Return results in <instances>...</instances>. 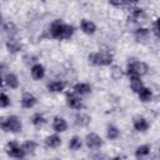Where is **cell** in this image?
Masks as SVG:
<instances>
[{
    "label": "cell",
    "mask_w": 160,
    "mask_h": 160,
    "mask_svg": "<svg viewBox=\"0 0 160 160\" xmlns=\"http://www.w3.org/2000/svg\"><path fill=\"white\" fill-rule=\"evenodd\" d=\"M105 135H106V139L110 140V141H115L118 140L120 136H121V131L120 129L114 125V124H109L106 126V130H105Z\"/></svg>",
    "instance_id": "603a6c76"
},
{
    "label": "cell",
    "mask_w": 160,
    "mask_h": 160,
    "mask_svg": "<svg viewBox=\"0 0 160 160\" xmlns=\"http://www.w3.org/2000/svg\"><path fill=\"white\" fill-rule=\"evenodd\" d=\"M111 6H115L118 9H121V10H130L134 5H136V2H130V1H110L109 2Z\"/></svg>",
    "instance_id": "f1b7e54d"
},
{
    "label": "cell",
    "mask_w": 160,
    "mask_h": 160,
    "mask_svg": "<svg viewBox=\"0 0 160 160\" xmlns=\"http://www.w3.org/2000/svg\"><path fill=\"white\" fill-rule=\"evenodd\" d=\"M0 130L10 134H19L22 131V120L18 115L0 116Z\"/></svg>",
    "instance_id": "3957f363"
},
{
    "label": "cell",
    "mask_w": 160,
    "mask_h": 160,
    "mask_svg": "<svg viewBox=\"0 0 160 160\" xmlns=\"http://www.w3.org/2000/svg\"><path fill=\"white\" fill-rule=\"evenodd\" d=\"M131 124H132L134 130H135L136 132H141V134L148 132L149 129H150V126H151V124H150V121L148 120V118H145L144 115H140V114L132 116Z\"/></svg>",
    "instance_id": "ba28073f"
},
{
    "label": "cell",
    "mask_w": 160,
    "mask_h": 160,
    "mask_svg": "<svg viewBox=\"0 0 160 160\" xmlns=\"http://www.w3.org/2000/svg\"><path fill=\"white\" fill-rule=\"evenodd\" d=\"M4 150H5V154H6L9 158L15 159V160H22V159H25V156H26L25 152H24V150H22V148H21V144H19V142L15 141V140L8 141V142L5 144Z\"/></svg>",
    "instance_id": "5b68a950"
},
{
    "label": "cell",
    "mask_w": 160,
    "mask_h": 160,
    "mask_svg": "<svg viewBox=\"0 0 160 160\" xmlns=\"http://www.w3.org/2000/svg\"><path fill=\"white\" fill-rule=\"evenodd\" d=\"M62 144V139L60 134H50L44 139V146L46 149H58Z\"/></svg>",
    "instance_id": "9a60e30c"
},
{
    "label": "cell",
    "mask_w": 160,
    "mask_h": 160,
    "mask_svg": "<svg viewBox=\"0 0 160 160\" xmlns=\"http://www.w3.org/2000/svg\"><path fill=\"white\" fill-rule=\"evenodd\" d=\"M151 150H152V146L151 144H140L135 148L134 150V156L136 160H145L150 156L151 154Z\"/></svg>",
    "instance_id": "4fadbf2b"
},
{
    "label": "cell",
    "mask_w": 160,
    "mask_h": 160,
    "mask_svg": "<svg viewBox=\"0 0 160 160\" xmlns=\"http://www.w3.org/2000/svg\"><path fill=\"white\" fill-rule=\"evenodd\" d=\"M30 122L32 126L35 128H41L44 126L45 124H48V119L45 118L44 114L41 112H34L31 116H30Z\"/></svg>",
    "instance_id": "d4e9b609"
},
{
    "label": "cell",
    "mask_w": 160,
    "mask_h": 160,
    "mask_svg": "<svg viewBox=\"0 0 160 160\" xmlns=\"http://www.w3.org/2000/svg\"><path fill=\"white\" fill-rule=\"evenodd\" d=\"M72 91L79 95V96H86L89 94H91L92 91V86L89 84V82H85V81H79V82H75L74 86H72Z\"/></svg>",
    "instance_id": "e0dca14e"
},
{
    "label": "cell",
    "mask_w": 160,
    "mask_h": 160,
    "mask_svg": "<svg viewBox=\"0 0 160 160\" xmlns=\"http://www.w3.org/2000/svg\"><path fill=\"white\" fill-rule=\"evenodd\" d=\"M65 88H66V82L62 80H51L46 84L48 91L52 94H60L65 90Z\"/></svg>",
    "instance_id": "44dd1931"
},
{
    "label": "cell",
    "mask_w": 160,
    "mask_h": 160,
    "mask_svg": "<svg viewBox=\"0 0 160 160\" xmlns=\"http://www.w3.org/2000/svg\"><path fill=\"white\" fill-rule=\"evenodd\" d=\"M146 18V14H145V10L139 6L138 4L134 5L130 10H129V15H128V21H130L131 24H136L140 26V24L145 20Z\"/></svg>",
    "instance_id": "9c48e42d"
},
{
    "label": "cell",
    "mask_w": 160,
    "mask_h": 160,
    "mask_svg": "<svg viewBox=\"0 0 160 160\" xmlns=\"http://www.w3.org/2000/svg\"><path fill=\"white\" fill-rule=\"evenodd\" d=\"M129 86H130V90L134 92V94H138L144 86V81L141 78H136V76H132V78H129Z\"/></svg>",
    "instance_id": "484cf974"
},
{
    "label": "cell",
    "mask_w": 160,
    "mask_h": 160,
    "mask_svg": "<svg viewBox=\"0 0 160 160\" xmlns=\"http://www.w3.org/2000/svg\"><path fill=\"white\" fill-rule=\"evenodd\" d=\"M10 105H11V99H10V96H9L6 92L0 91V108H1V109H6V108H9Z\"/></svg>",
    "instance_id": "f546056e"
},
{
    "label": "cell",
    "mask_w": 160,
    "mask_h": 160,
    "mask_svg": "<svg viewBox=\"0 0 160 160\" xmlns=\"http://www.w3.org/2000/svg\"><path fill=\"white\" fill-rule=\"evenodd\" d=\"M136 95H138L139 101H140V102H144V104L151 102V101L154 100V91H152L150 88H148V86H144Z\"/></svg>",
    "instance_id": "7402d4cb"
},
{
    "label": "cell",
    "mask_w": 160,
    "mask_h": 160,
    "mask_svg": "<svg viewBox=\"0 0 160 160\" xmlns=\"http://www.w3.org/2000/svg\"><path fill=\"white\" fill-rule=\"evenodd\" d=\"M4 84L9 89H11V90H16L20 86V80H19V78H18V75L15 72H11L10 71V72H6L5 74V76H4Z\"/></svg>",
    "instance_id": "ffe728a7"
},
{
    "label": "cell",
    "mask_w": 160,
    "mask_h": 160,
    "mask_svg": "<svg viewBox=\"0 0 160 160\" xmlns=\"http://www.w3.org/2000/svg\"><path fill=\"white\" fill-rule=\"evenodd\" d=\"M74 124L78 128H88L91 124V116L86 112L82 111H78L74 115Z\"/></svg>",
    "instance_id": "ac0fdd59"
},
{
    "label": "cell",
    "mask_w": 160,
    "mask_h": 160,
    "mask_svg": "<svg viewBox=\"0 0 160 160\" xmlns=\"http://www.w3.org/2000/svg\"><path fill=\"white\" fill-rule=\"evenodd\" d=\"M150 68L148 65V62L142 61V60H132L130 62H128L126 65V69L124 70L125 71V75L128 78H132V76H136V78H141L148 75Z\"/></svg>",
    "instance_id": "277c9868"
},
{
    "label": "cell",
    "mask_w": 160,
    "mask_h": 160,
    "mask_svg": "<svg viewBox=\"0 0 160 160\" xmlns=\"http://www.w3.org/2000/svg\"><path fill=\"white\" fill-rule=\"evenodd\" d=\"M38 146H39V144L35 140H26L21 144V148H22L25 155H34L38 150Z\"/></svg>",
    "instance_id": "4316f807"
},
{
    "label": "cell",
    "mask_w": 160,
    "mask_h": 160,
    "mask_svg": "<svg viewBox=\"0 0 160 160\" xmlns=\"http://www.w3.org/2000/svg\"><path fill=\"white\" fill-rule=\"evenodd\" d=\"M22 160H25V159H22Z\"/></svg>",
    "instance_id": "8d00e7d4"
},
{
    "label": "cell",
    "mask_w": 160,
    "mask_h": 160,
    "mask_svg": "<svg viewBox=\"0 0 160 160\" xmlns=\"http://www.w3.org/2000/svg\"><path fill=\"white\" fill-rule=\"evenodd\" d=\"M108 160H122V158H121V156H111V158H109Z\"/></svg>",
    "instance_id": "d6a6232c"
},
{
    "label": "cell",
    "mask_w": 160,
    "mask_h": 160,
    "mask_svg": "<svg viewBox=\"0 0 160 160\" xmlns=\"http://www.w3.org/2000/svg\"><path fill=\"white\" fill-rule=\"evenodd\" d=\"M75 34V28L71 24L55 19L49 26V35L54 40H70Z\"/></svg>",
    "instance_id": "6da1fadb"
},
{
    "label": "cell",
    "mask_w": 160,
    "mask_h": 160,
    "mask_svg": "<svg viewBox=\"0 0 160 160\" xmlns=\"http://www.w3.org/2000/svg\"><path fill=\"white\" fill-rule=\"evenodd\" d=\"M52 160H61V159H52Z\"/></svg>",
    "instance_id": "d590c367"
},
{
    "label": "cell",
    "mask_w": 160,
    "mask_h": 160,
    "mask_svg": "<svg viewBox=\"0 0 160 160\" xmlns=\"http://www.w3.org/2000/svg\"><path fill=\"white\" fill-rule=\"evenodd\" d=\"M2 29H4L5 32H9V34H10V38L14 36V32H15V30H16V28H15V25H14L12 22H6V24H4Z\"/></svg>",
    "instance_id": "1f68e13d"
},
{
    "label": "cell",
    "mask_w": 160,
    "mask_h": 160,
    "mask_svg": "<svg viewBox=\"0 0 160 160\" xmlns=\"http://www.w3.org/2000/svg\"><path fill=\"white\" fill-rule=\"evenodd\" d=\"M84 146V140L79 135H72L68 141V148L71 151H79Z\"/></svg>",
    "instance_id": "cb8c5ba5"
},
{
    "label": "cell",
    "mask_w": 160,
    "mask_h": 160,
    "mask_svg": "<svg viewBox=\"0 0 160 160\" xmlns=\"http://www.w3.org/2000/svg\"><path fill=\"white\" fill-rule=\"evenodd\" d=\"M88 62L92 66L110 68L114 64V55L109 50H98L91 51L88 55Z\"/></svg>",
    "instance_id": "7a4b0ae2"
},
{
    "label": "cell",
    "mask_w": 160,
    "mask_h": 160,
    "mask_svg": "<svg viewBox=\"0 0 160 160\" xmlns=\"http://www.w3.org/2000/svg\"><path fill=\"white\" fill-rule=\"evenodd\" d=\"M36 104H38V98L32 94V92H30V91H24L22 94H21V98H20V106L22 108V109H32V108H35L36 106Z\"/></svg>",
    "instance_id": "8fae6325"
},
{
    "label": "cell",
    "mask_w": 160,
    "mask_h": 160,
    "mask_svg": "<svg viewBox=\"0 0 160 160\" xmlns=\"http://www.w3.org/2000/svg\"><path fill=\"white\" fill-rule=\"evenodd\" d=\"M2 85H4V76L0 74V88H1Z\"/></svg>",
    "instance_id": "836d02e7"
},
{
    "label": "cell",
    "mask_w": 160,
    "mask_h": 160,
    "mask_svg": "<svg viewBox=\"0 0 160 160\" xmlns=\"http://www.w3.org/2000/svg\"><path fill=\"white\" fill-rule=\"evenodd\" d=\"M5 46H6V50L10 52V54H18L22 50V42L16 39L15 36L12 38H9L5 42Z\"/></svg>",
    "instance_id": "d6986e66"
},
{
    "label": "cell",
    "mask_w": 160,
    "mask_h": 160,
    "mask_svg": "<svg viewBox=\"0 0 160 160\" xmlns=\"http://www.w3.org/2000/svg\"><path fill=\"white\" fill-rule=\"evenodd\" d=\"M79 28H80L81 32L88 35V36L94 35L96 32V30H98L96 24L92 20H90V19H81L80 22H79Z\"/></svg>",
    "instance_id": "5bb4252c"
},
{
    "label": "cell",
    "mask_w": 160,
    "mask_h": 160,
    "mask_svg": "<svg viewBox=\"0 0 160 160\" xmlns=\"http://www.w3.org/2000/svg\"><path fill=\"white\" fill-rule=\"evenodd\" d=\"M82 140H84V145L89 150H99V149H101L104 146L102 138L98 132H94V131L88 132Z\"/></svg>",
    "instance_id": "8992f818"
},
{
    "label": "cell",
    "mask_w": 160,
    "mask_h": 160,
    "mask_svg": "<svg viewBox=\"0 0 160 160\" xmlns=\"http://www.w3.org/2000/svg\"><path fill=\"white\" fill-rule=\"evenodd\" d=\"M124 76H125V71H124V69H122L121 66L115 65V64H112V65L110 66V78H111L112 80L118 81V80L122 79Z\"/></svg>",
    "instance_id": "83f0119b"
},
{
    "label": "cell",
    "mask_w": 160,
    "mask_h": 160,
    "mask_svg": "<svg viewBox=\"0 0 160 160\" xmlns=\"http://www.w3.org/2000/svg\"><path fill=\"white\" fill-rule=\"evenodd\" d=\"M149 30H150V34L154 35L155 39H159L160 34H159V19H158V18H155V19L151 21V26H150Z\"/></svg>",
    "instance_id": "4dcf8cb0"
},
{
    "label": "cell",
    "mask_w": 160,
    "mask_h": 160,
    "mask_svg": "<svg viewBox=\"0 0 160 160\" xmlns=\"http://www.w3.org/2000/svg\"><path fill=\"white\" fill-rule=\"evenodd\" d=\"M2 24V15H1V12H0V25Z\"/></svg>",
    "instance_id": "e575fe53"
},
{
    "label": "cell",
    "mask_w": 160,
    "mask_h": 160,
    "mask_svg": "<svg viewBox=\"0 0 160 160\" xmlns=\"http://www.w3.org/2000/svg\"><path fill=\"white\" fill-rule=\"evenodd\" d=\"M65 102H66V106L72 109V110H76V111H81L82 108H84V100L81 96L76 95L74 91H69L65 94Z\"/></svg>",
    "instance_id": "52a82bcc"
},
{
    "label": "cell",
    "mask_w": 160,
    "mask_h": 160,
    "mask_svg": "<svg viewBox=\"0 0 160 160\" xmlns=\"http://www.w3.org/2000/svg\"><path fill=\"white\" fill-rule=\"evenodd\" d=\"M150 30L149 28H145V26H138L134 31H132V36L135 39L136 42H146L150 38Z\"/></svg>",
    "instance_id": "2e32d148"
},
{
    "label": "cell",
    "mask_w": 160,
    "mask_h": 160,
    "mask_svg": "<svg viewBox=\"0 0 160 160\" xmlns=\"http://www.w3.org/2000/svg\"><path fill=\"white\" fill-rule=\"evenodd\" d=\"M30 76L35 81H40L46 76V69L41 62H34L30 68Z\"/></svg>",
    "instance_id": "7c38bea8"
},
{
    "label": "cell",
    "mask_w": 160,
    "mask_h": 160,
    "mask_svg": "<svg viewBox=\"0 0 160 160\" xmlns=\"http://www.w3.org/2000/svg\"><path fill=\"white\" fill-rule=\"evenodd\" d=\"M51 128H52L55 134H62V132L68 131L69 122L66 121L65 118H62L60 115H55L52 118V120H51Z\"/></svg>",
    "instance_id": "30bf717a"
}]
</instances>
